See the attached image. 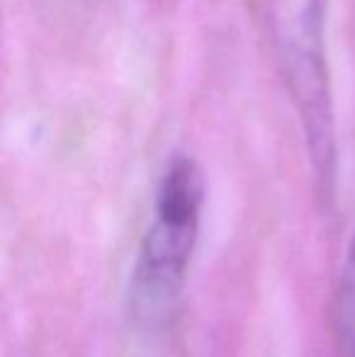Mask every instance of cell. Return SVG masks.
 Returning a JSON list of instances; mask_svg holds the SVG:
<instances>
[{"instance_id": "6da1fadb", "label": "cell", "mask_w": 355, "mask_h": 357, "mask_svg": "<svg viewBox=\"0 0 355 357\" xmlns=\"http://www.w3.org/2000/svg\"><path fill=\"white\" fill-rule=\"evenodd\" d=\"M280 68L307 134L309 158L322 192L336 175V132L324 54V0H273Z\"/></svg>"}, {"instance_id": "7a4b0ae2", "label": "cell", "mask_w": 355, "mask_h": 357, "mask_svg": "<svg viewBox=\"0 0 355 357\" xmlns=\"http://www.w3.org/2000/svg\"><path fill=\"white\" fill-rule=\"evenodd\" d=\"M204 178L192 158H178L163 175L156 197V216L168 221H199Z\"/></svg>"}, {"instance_id": "277c9868", "label": "cell", "mask_w": 355, "mask_h": 357, "mask_svg": "<svg viewBox=\"0 0 355 357\" xmlns=\"http://www.w3.org/2000/svg\"><path fill=\"white\" fill-rule=\"evenodd\" d=\"M353 357H355V353H353Z\"/></svg>"}, {"instance_id": "3957f363", "label": "cell", "mask_w": 355, "mask_h": 357, "mask_svg": "<svg viewBox=\"0 0 355 357\" xmlns=\"http://www.w3.org/2000/svg\"><path fill=\"white\" fill-rule=\"evenodd\" d=\"M336 321L343 335H355V236L346 255V268L338 284L336 299Z\"/></svg>"}]
</instances>
